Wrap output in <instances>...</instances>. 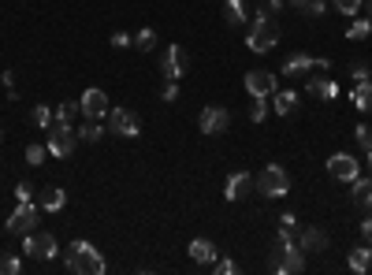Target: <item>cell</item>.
Wrapping results in <instances>:
<instances>
[{"label": "cell", "instance_id": "6da1fadb", "mask_svg": "<svg viewBox=\"0 0 372 275\" xmlns=\"http://www.w3.org/2000/svg\"><path fill=\"white\" fill-rule=\"evenodd\" d=\"M272 272L280 275H294L305 268V257H302V246H298V238L291 234V227L280 223V231H275V246H272V260H268Z\"/></svg>", "mask_w": 372, "mask_h": 275}, {"label": "cell", "instance_id": "7a4b0ae2", "mask_svg": "<svg viewBox=\"0 0 372 275\" xmlns=\"http://www.w3.org/2000/svg\"><path fill=\"white\" fill-rule=\"evenodd\" d=\"M64 268H67L71 275H104V257L86 242V238H78V242H71V246H67V260H64Z\"/></svg>", "mask_w": 372, "mask_h": 275}, {"label": "cell", "instance_id": "3957f363", "mask_svg": "<svg viewBox=\"0 0 372 275\" xmlns=\"http://www.w3.org/2000/svg\"><path fill=\"white\" fill-rule=\"evenodd\" d=\"M275 45H280V27H275V19L257 15V22L249 27L246 49H249V52H272Z\"/></svg>", "mask_w": 372, "mask_h": 275}, {"label": "cell", "instance_id": "277c9868", "mask_svg": "<svg viewBox=\"0 0 372 275\" xmlns=\"http://www.w3.org/2000/svg\"><path fill=\"white\" fill-rule=\"evenodd\" d=\"M254 186H257V194H265V197H287L291 194V175H287L280 164H268L265 171L254 178Z\"/></svg>", "mask_w": 372, "mask_h": 275}, {"label": "cell", "instance_id": "5b68a950", "mask_svg": "<svg viewBox=\"0 0 372 275\" xmlns=\"http://www.w3.org/2000/svg\"><path fill=\"white\" fill-rule=\"evenodd\" d=\"M75 146H78V130L71 123H53L49 127V153H53V157L67 160L71 153H75Z\"/></svg>", "mask_w": 372, "mask_h": 275}, {"label": "cell", "instance_id": "8992f818", "mask_svg": "<svg viewBox=\"0 0 372 275\" xmlns=\"http://www.w3.org/2000/svg\"><path fill=\"white\" fill-rule=\"evenodd\" d=\"M186 67H190V56H186L183 45H167L164 56H160V75L167 82H179V78L186 75Z\"/></svg>", "mask_w": 372, "mask_h": 275}, {"label": "cell", "instance_id": "52a82bcc", "mask_svg": "<svg viewBox=\"0 0 372 275\" xmlns=\"http://www.w3.org/2000/svg\"><path fill=\"white\" fill-rule=\"evenodd\" d=\"M38 227V205L34 201H19V209L8 216V234H30Z\"/></svg>", "mask_w": 372, "mask_h": 275}, {"label": "cell", "instance_id": "ba28073f", "mask_svg": "<svg viewBox=\"0 0 372 275\" xmlns=\"http://www.w3.org/2000/svg\"><path fill=\"white\" fill-rule=\"evenodd\" d=\"M108 130L119 138H138L142 134V123H138V115L130 112V108H112L108 112Z\"/></svg>", "mask_w": 372, "mask_h": 275}, {"label": "cell", "instance_id": "9c48e42d", "mask_svg": "<svg viewBox=\"0 0 372 275\" xmlns=\"http://www.w3.org/2000/svg\"><path fill=\"white\" fill-rule=\"evenodd\" d=\"M22 249H27V257H34V260H53L56 257V238L49 234V231H38V234H27V242H22Z\"/></svg>", "mask_w": 372, "mask_h": 275}, {"label": "cell", "instance_id": "30bf717a", "mask_svg": "<svg viewBox=\"0 0 372 275\" xmlns=\"http://www.w3.org/2000/svg\"><path fill=\"white\" fill-rule=\"evenodd\" d=\"M198 127H201V134H223L231 127V112L220 108V104H209V108H201Z\"/></svg>", "mask_w": 372, "mask_h": 275}, {"label": "cell", "instance_id": "8fae6325", "mask_svg": "<svg viewBox=\"0 0 372 275\" xmlns=\"http://www.w3.org/2000/svg\"><path fill=\"white\" fill-rule=\"evenodd\" d=\"M78 108H82V115L86 119H108V112H112V104H108V93L104 90H86L82 93V101H78Z\"/></svg>", "mask_w": 372, "mask_h": 275}, {"label": "cell", "instance_id": "7c38bea8", "mask_svg": "<svg viewBox=\"0 0 372 275\" xmlns=\"http://www.w3.org/2000/svg\"><path fill=\"white\" fill-rule=\"evenodd\" d=\"M246 93H249V97H272V93H275V75L265 71V67L246 71Z\"/></svg>", "mask_w": 372, "mask_h": 275}, {"label": "cell", "instance_id": "4fadbf2b", "mask_svg": "<svg viewBox=\"0 0 372 275\" xmlns=\"http://www.w3.org/2000/svg\"><path fill=\"white\" fill-rule=\"evenodd\" d=\"M328 171H331V178H343V183H354V178L361 175V160H354L350 153H335V157L328 160Z\"/></svg>", "mask_w": 372, "mask_h": 275}, {"label": "cell", "instance_id": "5bb4252c", "mask_svg": "<svg viewBox=\"0 0 372 275\" xmlns=\"http://www.w3.org/2000/svg\"><path fill=\"white\" fill-rule=\"evenodd\" d=\"M249 190H254V175H249V171H235L231 178H227V186H223V197L227 201H242Z\"/></svg>", "mask_w": 372, "mask_h": 275}, {"label": "cell", "instance_id": "9a60e30c", "mask_svg": "<svg viewBox=\"0 0 372 275\" xmlns=\"http://www.w3.org/2000/svg\"><path fill=\"white\" fill-rule=\"evenodd\" d=\"M317 67V56H305V52H294L291 59H287L283 64V71L280 75H287V78H302L305 71H313Z\"/></svg>", "mask_w": 372, "mask_h": 275}, {"label": "cell", "instance_id": "2e32d148", "mask_svg": "<svg viewBox=\"0 0 372 275\" xmlns=\"http://www.w3.org/2000/svg\"><path fill=\"white\" fill-rule=\"evenodd\" d=\"M298 246L309 249V253H320V249H328V234H324L320 227H305V231L298 234Z\"/></svg>", "mask_w": 372, "mask_h": 275}, {"label": "cell", "instance_id": "e0dca14e", "mask_svg": "<svg viewBox=\"0 0 372 275\" xmlns=\"http://www.w3.org/2000/svg\"><path fill=\"white\" fill-rule=\"evenodd\" d=\"M309 93H313V97H320V101H335V97H339V82L317 75V78H309Z\"/></svg>", "mask_w": 372, "mask_h": 275}, {"label": "cell", "instance_id": "ac0fdd59", "mask_svg": "<svg viewBox=\"0 0 372 275\" xmlns=\"http://www.w3.org/2000/svg\"><path fill=\"white\" fill-rule=\"evenodd\" d=\"M190 257H194L198 265H216V246L209 238H194V242H190Z\"/></svg>", "mask_w": 372, "mask_h": 275}, {"label": "cell", "instance_id": "d6986e66", "mask_svg": "<svg viewBox=\"0 0 372 275\" xmlns=\"http://www.w3.org/2000/svg\"><path fill=\"white\" fill-rule=\"evenodd\" d=\"M354 108L357 112H372V78H361L354 90Z\"/></svg>", "mask_w": 372, "mask_h": 275}, {"label": "cell", "instance_id": "ffe728a7", "mask_svg": "<svg viewBox=\"0 0 372 275\" xmlns=\"http://www.w3.org/2000/svg\"><path fill=\"white\" fill-rule=\"evenodd\" d=\"M272 104H275V115H291L298 108V93L294 90H280V93H272Z\"/></svg>", "mask_w": 372, "mask_h": 275}, {"label": "cell", "instance_id": "44dd1931", "mask_svg": "<svg viewBox=\"0 0 372 275\" xmlns=\"http://www.w3.org/2000/svg\"><path fill=\"white\" fill-rule=\"evenodd\" d=\"M64 205H67V190L53 186V190H45V194H41V209L45 212H60Z\"/></svg>", "mask_w": 372, "mask_h": 275}, {"label": "cell", "instance_id": "7402d4cb", "mask_svg": "<svg viewBox=\"0 0 372 275\" xmlns=\"http://www.w3.org/2000/svg\"><path fill=\"white\" fill-rule=\"evenodd\" d=\"M354 205L372 209V178H361V175L354 178Z\"/></svg>", "mask_w": 372, "mask_h": 275}, {"label": "cell", "instance_id": "603a6c76", "mask_svg": "<svg viewBox=\"0 0 372 275\" xmlns=\"http://www.w3.org/2000/svg\"><path fill=\"white\" fill-rule=\"evenodd\" d=\"M291 8H294V11H302V15H309V19H317V15H324L328 0H291Z\"/></svg>", "mask_w": 372, "mask_h": 275}, {"label": "cell", "instance_id": "cb8c5ba5", "mask_svg": "<svg viewBox=\"0 0 372 275\" xmlns=\"http://www.w3.org/2000/svg\"><path fill=\"white\" fill-rule=\"evenodd\" d=\"M350 268L354 272H368L372 268V249H365V246L350 249Z\"/></svg>", "mask_w": 372, "mask_h": 275}, {"label": "cell", "instance_id": "d4e9b609", "mask_svg": "<svg viewBox=\"0 0 372 275\" xmlns=\"http://www.w3.org/2000/svg\"><path fill=\"white\" fill-rule=\"evenodd\" d=\"M368 34H372V19L365 15V19H354V22H350V30H346V38H350V41H365Z\"/></svg>", "mask_w": 372, "mask_h": 275}, {"label": "cell", "instance_id": "484cf974", "mask_svg": "<svg viewBox=\"0 0 372 275\" xmlns=\"http://www.w3.org/2000/svg\"><path fill=\"white\" fill-rule=\"evenodd\" d=\"M104 138V127H101V119H86V127L78 130V141H101Z\"/></svg>", "mask_w": 372, "mask_h": 275}, {"label": "cell", "instance_id": "4316f807", "mask_svg": "<svg viewBox=\"0 0 372 275\" xmlns=\"http://www.w3.org/2000/svg\"><path fill=\"white\" fill-rule=\"evenodd\" d=\"M75 115H82V108H78V101H67V104H60V108L53 112V123H71Z\"/></svg>", "mask_w": 372, "mask_h": 275}, {"label": "cell", "instance_id": "83f0119b", "mask_svg": "<svg viewBox=\"0 0 372 275\" xmlns=\"http://www.w3.org/2000/svg\"><path fill=\"white\" fill-rule=\"evenodd\" d=\"M135 49H142V52H153V49H157V30H138L135 34Z\"/></svg>", "mask_w": 372, "mask_h": 275}, {"label": "cell", "instance_id": "f1b7e54d", "mask_svg": "<svg viewBox=\"0 0 372 275\" xmlns=\"http://www.w3.org/2000/svg\"><path fill=\"white\" fill-rule=\"evenodd\" d=\"M227 22H231V27H242L246 22V8H242V0H227Z\"/></svg>", "mask_w": 372, "mask_h": 275}, {"label": "cell", "instance_id": "f546056e", "mask_svg": "<svg viewBox=\"0 0 372 275\" xmlns=\"http://www.w3.org/2000/svg\"><path fill=\"white\" fill-rule=\"evenodd\" d=\"M22 272V260L15 253H0V275H19Z\"/></svg>", "mask_w": 372, "mask_h": 275}, {"label": "cell", "instance_id": "4dcf8cb0", "mask_svg": "<svg viewBox=\"0 0 372 275\" xmlns=\"http://www.w3.org/2000/svg\"><path fill=\"white\" fill-rule=\"evenodd\" d=\"M30 119H34V127L49 130V127H53V108H45V104H38V108L30 112Z\"/></svg>", "mask_w": 372, "mask_h": 275}, {"label": "cell", "instance_id": "1f68e13d", "mask_svg": "<svg viewBox=\"0 0 372 275\" xmlns=\"http://www.w3.org/2000/svg\"><path fill=\"white\" fill-rule=\"evenodd\" d=\"M265 115H268V97H254V104H249V119L261 123Z\"/></svg>", "mask_w": 372, "mask_h": 275}, {"label": "cell", "instance_id": "d6a6232c", "mask_svg": "<svg viewBox=\"0 0 372 275\" xmlns=\"http://www.w3.org/2000/svg\"><path fill=\"white\" fill-rule=\"evenodd\" d=\"M335 11H339V15H357V11H361V0H335Z\"/></svg>", "mask_w": 372, "mask_h": 275}, {"label": "cell", "instance_id": "836d02e7", "mask_svg": "<svg viewBox=\"0 0 372 275\" xmlns=\"http://www.w3.org/2000/svg\"><path fill=\"white\" fill-rule=\"evenodd\" d=\"M354 138H357V146H361L365 153L372 149V127H365V123H361V127L354 130Z\"/></svg>", "mask_w": 372, "mask_h": 275}, {"label": "cell", "instance_id": "e575fe53", "mask_svg": "<svg viewBox=\"0 0 372 275\" xmlns=\"http://www.w3.org/2000/svg\"><path fill=\"white\" fill-rule=\"evenodd\" d=\"M45 153H49V146H30L27 149V164H34V167L45 164Z\"/></svg>", "mask_w": 372, "mask_h": 275}, {"label": "cell", "instance_id": "d590c367", "mask_svg": "<svg viewBox=\"0 0 372 275\" xmlns=\"http://www.w3.org/2000/svg\"><path fill=\"white\" fill-rule=\"evenodd\" d=\"M160 101H167V104H172V101H179V86H175V82H167V86L160 90Z\"/></svg>", "mask_w": 372, "mask_h": 275}, {"label": "cell", "instance_id": "8d00e7d4", "mask_svg": "<svg viewBox=\"0 0 372 275\" xmlns=\"http://www.w3.org/2000/svg\"><path fill=\"white\" fill-rule=\"evenodd\" d=\"M15 197H19V201H34V186H30V183H19V186H15Z\"/></svg>", "mask_w": 372, "mask_h": 275}, {"label": "cell", "instance_id": "74e56055", "mask_svg": "<svg viewBox=\"0 0 372 275\" xmlns=\"http://www.w3.org/2000/svg\"><path fill=\"white\" fill-rule=\"evenodd\" d=\"M280 8H283V0H265V4H261V15L272 19V11H280Z\"/></svg>", "mask_w": 372, "mask_h": 275}, {"label": "cell", "instance_id": "f35d334b", "mask_svg": "<svg viewBox=\"0 0 372 275\" xmlns=\"http://www.w3.org/2000/svg\"><path fill=\"white\" fill-rule=\"evenodd\" d=\"M112 45L116 49H127V45H135V38L130 34H112Z\"/></svg>", "mask_w": 372, "mask_h": 275}, {"label": "cell", "instance_id": "ab89813d", "mask_svg": "<svg viewBox=\"0 0 372 275\" xmlns=\"http://www.w3.org/2000/svg\"><path fill=\"white\" fill-rule=\"evenodd\" d=\"M350 75H354L357 82H361V78H368V64H361V59H357V64L350 67Z\"/></svg>", "mask_w": 372, "mask_h": 275}, {"label": "cell", "instance_id": "60d3db41", "mask_svg": "<svg viewBox=\"0 0 372 275\" xmlns=\"http://www.w3.org/2000/svg\"><path fill=\"white\" fill-rule=\"evenodd\" d=\"M216 272H220V275H235L238 265H235V260H220V265H216Z\"/></svg>", "mask_w": 372, "mask_h": 275}, {"label": "cell", "instance_id": "b9f144b4", "mask_svg": "<svg viewBox=\"0 0 372 275\" xmlns=\"http://www.w3.org/2000/svg\"><path fill=\"white\" fill-rule=\"evenodd\" d=\"M280 223H283V227H291V231H294V227H298V216H294V212H283V216H280Z\"/></svg>", "mask_w": 372, "mask_h": 275}, {"label": "cell", "instance_id": "7bdbcfd3", "mask_svg": "<svg viewBox=\"0 0 372 275\" xmlns=\"http://www.w3.org/2000/svg\"><path fill=\"white\" fill-rule=\"evenodd\" d=\"M361 234H365V242H372V216L361 220Z\"/></svg>", "mask_w": 372, "mask_h": 275}, {"label": "cell", "instance_id": "ee69618b", "mask_svg": "<svg viewBox=\"0 0 372 275\" xmlns=\"http://www.w3.org/2000/svg\"><path fill=\"white\" fill-rule=\"evenodd\" d=\"M361 8H365V15L372 19V0H361Z\"/></svg>", "mask_w": 372, "mask_h": 275}, {"label": "cell", "instance_id": "f6af8a7d", "mask_svg": "<svg viewBox=\"0 0 372 275\" xmlns=\"http://www.w3.org/2000/svg\"><path fill=\"white\" fill-rule=\"evenodd\" d=\"M368 171H372V149H368Z\"/></svg>", "mask_w": 372, "mask_h": 275}, {"label": "cell", "instance_id": "bcb514c9", "mask_svg": "<svg viewBox=\"0 0 372 275\" xmlns=\"http://www.w3.org/2000/svg\"><path fill=\"white\" fill-rule=\"evenodd\" d=\"M0 138H4V134H0Z\"/></svg>", "mask_w": 372, "mask_h": 275}]
</instances>
